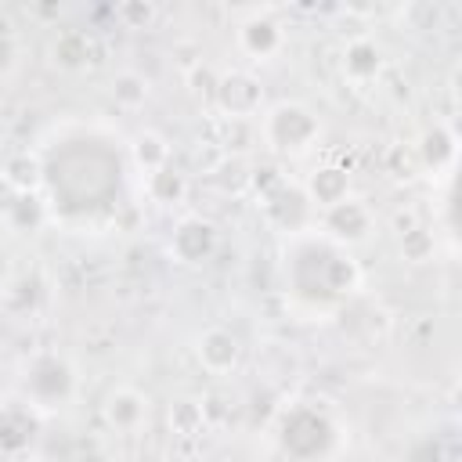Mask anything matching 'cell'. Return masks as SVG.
<instances>
[{
  "label": "cell",
  "mask_w": 462,
  "mask_h": 462,
  "mask_svg": "<svg viewBox=\"0 0 462 462\" xmlns=\"http://www.w3.org/2000/svg\"><path fill=\"white\" fill-rule=\"evenodd\" d=\"M260 137L278 155H307L321 141V119L303 101H278L260 116Z\"/></svg>",
  "instance_id": "obj_1"
},
{
  "label": "cell",
  "mask_w": 462,
  "mask_h": 462,
  "mask_svg": "<svg viewBox=\"0 0 462 462\" xmlns=\"http://www.w3.org/2000/svg\"><path fill=\"white\" fill-rule=\"evenodd\" d=\"M22 386H25V397L32 408H61L72 390H76V372L72 365L61 357V354H36L29 365H25V375H22Z\"/></svg>",
  "instance_id": "obj_2"
},
{
  "label": "cell",
  "mask_w": 462,
  "mask_h": 462,
  "mask_svg": "<svg viewBox=\"0 0 462 462\" xmlns=\"http://www.w3.org/2000/svg\"><path fill=\"white\" fill-rule=\"evenodd\" d=\"M213 105H217L220 119H235V123H249V119L263 116V83H260V76H253L249 69L220 72Z\"/></svg>",
  "instance_id": "obj_3"
},
{
  "label": "cell",
  "mask_w": 462,
  "mask_h": 462,
  "mask_svg": "<svg viewBox=\"0 0 462 462\" xmlns=\"http://www.w3.org/2000/svg\"><path fill=\"white\" fill-rule=\"evenodd\" d=\"M321 227H325V235H328L332 242H339V245H361V242L372 238L375 217H372L368 202H361V199L350 195V199H343V202L321 209Z\"/></svg>",
  "instance_id": "obj_4"
},
{
  "label": "cell",
  "mask_w": 462,
  "mask_h": 462,
  "mask_svg": "<svg viewBox=\"0 0 462 462\" xmlns=\"http://www.w3.org/2000/svg\"><path fill=\"white\" fill-rule=\"evenodd\" d=\"M217 245H220L217 224L206 220V217H195V213H191V217H180L177 227H173V235H170V253H173L180 263H188V267L206 263V260L217 253Z\"/></svg>",
  "instance_id": "obj_5"
},
{
  "label": "cell",
  "mask_w": 462,
  "mask_h": 462,
  "mask_svg": "<svg viewBox=\"0 0 462 462\" xmlns=\"http://www.w3.org/2000/svg\"><path fill=\"white\" fill-rule=\"evenodd\" d=\"M238 47L253 61H271L285 47V29L271 11H249L238 22Z\"/></svg>",
  "instance_id": "obj_6"
},
{
  "label": "cell",
  "mask_w": 462,
  "mask_h": 462,
  "mask_svg": "<svg viewBox=\"0 0 462 462\" xmlns=\"http://www.w3.org/2000/svg\"><path fill=\"white\" fill-rule=\"evenodd\" d=\"M195 357H199V365H202L209 375H227V372H235L238 361H242V343H238V336H235L231 328L213 325V328H206V332L195 339Z\"/></svg>",
  "instance_id": "obj_7"
},
{
  "label": "cell",
  "mask_w": 462,
  "mask_h": 462,
  "mask_svg": "<svg viewBox=\"0 0 462 462\" xmlns=\"http://www.w3.org/2000/svg\"><path fill=\"white\" fill-rule=\"evenodd\" d=\"M148 404H152L148 393H141L137 386H116V390L105 393L101 411H105V419H108L112 430L134 433V430H141L148 422Z\"/></svg>",
  "instance_id": "obj_8"
},
{
  "label": "cell",
  "mask_w": 462,
  "mask_h": 462,
  "mask_svg": "<svg viewBox=\"0 0 462 462\" xmlns=\"http://www.w3.org/2000/svg\"><path fill=\"white\" fill-rule=\"evenodd\" d=\"M263 213H267V220L278 224L282 231H296V227L307 224L310 202H307L303 188L282 180V184H274L271 191H263Z\"/></svg>",
  "instance_id": "obj_9"
},
{
  "label": "cell",
  "mask_w": 462,
  "mask_h": 462,
  "mask_svg": "<svg viewBox=\"0 0 462 462\" xmlns=\"http://www.w3.org/2000/svg\"><path fill=\"white\" fill-rule=\"evenodd\" d=\"M94 51L97 47H94V36L87 29H65V32H58L51 40L47 58H51V65L58 72H83V69H90Z\"/></svg>",
  "instance_id": "obj_10"
},
{
  "label": "cell",
  "mask_w": 462,
  "mask_h": 462,
  "mask_svg": "<svg viewBox=\"0 0 462 462\" xmlns=\"http://www.w3.org/2000/svg\"><path fill=\"white\" fill-rule=\"evenodd\" d=\"M303 195H307V202L318 206V209H328V206L350 199V173H346V166L325 162V166L310 170V173H307V184H303Z\"/></svg>",
  "instance_id": "obj_11"
},
{
  "label": "cell",
  "mask_w": 462,
  "mask_h": 462,
  "mask_svg": "<svg viewBox=\"0 0 462 462\" xmlns=\"http://www.w3.org/2000/svg\"><path fill=\"white\" fill-rule=\"evenodd\" d=\"M455 155H458V137H455L451 126L433 123L430 130H422V137H419V144H415L419 166H426V170H433V173H440V170L448 173V170L455 166Z\"/></svg>",
  "instance_id": "obj_12"
},
{
  "label": "cell",
  "mask_w": 462,
  "mask_h": 462,
  "mask_svg": "<svg viewBox=\"0 0 462 462\" xmlns=\"http://www.w3.org/2000/svg\"><path fill=\"white\" fill-rule=\"evenodd\" d=\"M383 65H386V54L372 36H354L343 47V76L350 83H372L383 72Z\"/></svg>",
  "instance_id": "obj_13"
},
{
  "label": "cell",
  "mask_w": 462,
  "mask_h": 462,
  "mask_svg": "<svg viewBox=\"0 0 462 462\" xmlns=\"http://www.w3.org/2000/svg\"><path fill=\"white\" fill-rule=\"evenodd\" d=\"M144 195L155 206H180L188 199V173H180L173 162L144 173Z\"/></svg>",
  "instance_id": "obj_14"
},
{
  "label": "cell",
  "mask_w": 462,
  "mask_h": 462,
  "mask_svg": "<svg viewBox=\"0 0 462 462\" xmlns=\"http://www.w3.org/2000/svg\"><path fill=\"white\" fill-rule=\"evenodd\" d=\"M0 177H4V184H7L14 195H29V191L40 188L43 166H40V159H36L32 152H14V155H7Z\"/></svg>",
  "instance_id": "obj_15"
},
{
  "label": "cell",
  "mask_w": 462,
  "mask_h": 462,
  "mask_svg": "<svg viewBox=\"0 0 462 462\" xmlns=\"http://www.w3.org/2000/svg\"><path fill=\"white\" fill-rule=\"evenodd\" d=\"M166 422H170V433H177V437H199L209 426L202 397H173L166 408Z\"/></svg>",
  "instance_id": "obj_16"
},
{
  "label": "cell",
  "mask_w": 462,
  "mask_h": 462,
  "mask_svg": "<svg viewBox=\"0 0 462 462\" xmlns=\"http://www.w3.org/2000/svg\"><path fill=\"white\" fill-rule=\"evenodd\" d=\"M130 155H134V162H137L144 173H152V170H159V166L170 162V141H166L159 130H141V134H134V141H130Z\"/></svg>",
  "instance_id": "obj_17"
},
{
  "label": "cell",
  "mask_w": 462,
  "mask_h": 462,
  "mask_svg": "<svg viewBox=\"0 0 462 462\" xmlns=\"http://www.w3.org/2000/svg\"><path fill=\"white\" fill-rule=\"evenodd\" d=\"M108 94H112V101L119 105V108H141L144 101H148V79L141 76V72H134V69H123V72H116L112 76V83H108Z\"/></svg>",
  "instance_id": "obj_18"
},
{
  "label": "cell",
  "mask_w": 462,
  "mask_h": 462,
  "mask_svg": "<svg viewBox=\"0 0 462 462\" xmlns=\"http://www.w3.org/2000/svg\"><path fill=\"white\" fill-rule=\"evenodd\" d=\"M361 285V267L346 256V253H332L325 256V289L336 296H346Z\"/></svg>",
  "instance_id": "obj_19"
},
{
  "label": "cell",
  "mask_w": 462,
  "mask_h": 462,
  "mask_svg": "<svg viewBox=\"0 0 462 462\" xmlns=\"http://www.w3.org/2000/svg\"><path fill=\"white\" fill-rule=\"evenodd\" d=\"M217 79H220V72H217L213 65H206V61H195V65L188 69V94H191L195 101H202V105H213V94H217Z\"/></svg>",
  "instance_id": "obj_20"
},
{
  "label": "cell",
  "mask_w": 462,
  "mask_h": 462,
  "mask_svg": "<svg viewBox=\"0 0 462 462\" xmlns=\"http://www.w3.org/2000/svg\"><path fill=\"white\" fill-rule=\"evenodd\" d=\"M401 256L408 260V263H426V260H433V231L430 227H411V231H404L401 235Z\"/></svg>",
  "instance_id": "obj_21"
},
{
  "label": "cell",
  "mask_w": 462,
  "mask_h": 462,
  "mask_svg": "<svg viewBox=\"0 0 462 462\" xmlns=\"http://www.w3.org/2000/svg\"><path fill=\"white\" fill-rule=\"evenodd\" d=\"M29 430H32L29 415H22L18 408H7L0 415V448H22V444H29Z\"/></svg>",
  "instance_id": "obj_22"
},
{
  "label": "cell",
  "mask_w": 462,
  "mask_h": 462,
  "mask_svg": "<svg viewBox=\"0 0 462 462\" xmlns=\"http://www.w3.org/2000/svg\"><path fill=\"white\" fill-rule=\"evenodd\" d=\"M155 14H159V7H155L152 0H123V4L116 7V18H119L126 29H148V25L155 22Z\"/></svg>",
  "instance_id": "obj_23"
},
{
  "label": "cell",
  "mask_w": 462,
  "mask_h": 462,
  "mask_svg": "<svg viewBox=\"0 0 462 462\" xmlns=\"http://www.w3.org/2000/svg\"><path fill=\"white\" fill-rule=\"evenodd\" d=\"M7 213H11V220H14L18 227H36V224L43 220V202L36 199V191L14 195V199L7 202Z\"/></svg>",
  "instance_id": "obj_24"
},
{
  "label": "cell",
  "mask_w": 462,
  "mask_h": 462,
  "mask_svg": "<svg viewBox=\"0 0 462 462\" xmlns=\"http://www.w3.org/2000/svg\"><path fill=\"white\" fill-rule=\"evenodd\" d=\"M386 170H390L393 177H415V170H419V159H415V148H404V144H393V148L386 152Z\"/></svg>",
  "instance_id": "obj_25"
},
{
  "label": "cell",
  "mask_w": 462,
  "mask_h": 462,
  "mask_svg": "<svg viewBox=\"0 0 462 462\" xmlns=\"http://www.w3.org/2000/svg\"><path fill=\"white\" fill-rule=\"evenodd\" d=\"M18 58H22V47H18L14 32L0 29V76H11L18 69Z\"/></svg>",
  "instance_id": "obj_26"
},
{
  "label": "cell",
  "mask_w": 462,
  "mask_h": 462,
  "mask_svg": "<svg viewBox=\"0 0 462 462\" xmlns=\"http://www.w3.org/2000/svg\"><path fill=\"white\" fill-rule=\"evenodd\" d=\"M393 227H397V235H404V231H411V227H419V220H415V209H397L393 213Z\"/></svg>",
  "instance_id": "obj_27"
}]
</instances>
